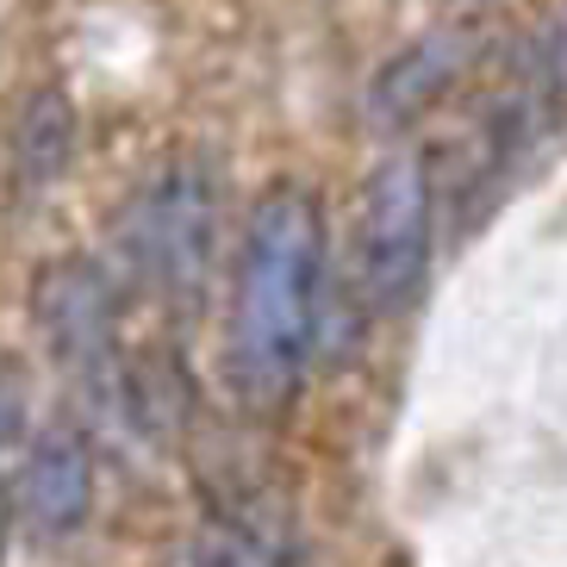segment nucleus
Listing matches in <instances>:
<instances>
[{
  "label": "nucleus",
  "instance_id": "obj_1",
  "mask_svg": "<svg viewBox=\"0 0 567 567\" xmlns=\"http://www.w3.org/2000/svg\"><path fill=\"white\" fill-rule=\"evenodd\" d=\"M324 300V206L275 182L244 218L225 306V381L250 412H281L312 374Z\"/></svg>",
  "mask_w": 567,
  "mask_h": 567
},
{
  "label": "nucleus",
  "instance_id": "obj_2",
  "mask_svg": "<svg viewBox=\"0 0 567 567\" xmlns=\"http://www.w3.org/2000/svg\"><path fill=\"white\" fill-rule=\"evenodd\" d=\"M218 206H225V187L200 156H175L151 182H137L113 218V250L125 281H137L168 306L200 300L218 250Z\"/></svg>",
  "mask_w": 567,
  "mask_h": 567
},
{
  "label": "nucleus",
  "instance_id": "obj_3",
  "mask_svg": "<svg viewBox=\"0 0 567 567\" xmlns=\"http://www.w3.org/2000/svg\"><path fill=\"white\" fill-rule=\"evenodd\" d=\"M424 262H431V163L386 156L362 194L355 287L374 312H400L424 287Z\"/></svg>",
  "mask_w": 567,
  "mask_h": 567
},
{
  "label": "nucleus",
  "instance_id": "obj_4",
  "mask_svg": "<svg viewBox=\"0 0 567 567\" xmlns=\"http://www.w3.org/2000/svg\"><path fill=\"white\" fill-rule=\"evenodd\" d=\"M32 324L63 374L82 386L118 393L125 350H118V281L94 256H51L32 275Z\"/></svg>",
  "mask_w": 567,
  "mask_h": 567
},
{
  "label": "nucleus",
  "instance_id": "obj_5",
  "mask_svg": "<svg viewBox=\"0 0 567 567\" xmlns=\"http://www.w3.org/2000/svg\"><path fill=\"white\" fill-rule=\"evenodd\" d=\"M13 505L19 530L38 549H63L87 530V517H94V443H87L82 424L56 417V424L32 431L13 474Z\"/></svg>",
  "mask_w": 567,
  "mask_h": 567
},
{
  "label": "nucleus",
  "instance_id": "obj_6",
  "mask_svg": "<svg viewBox=\"0 0 567 567\" xmlns=\"http://www.w3.org/2000/svg\"><path fill=\"white\" fill-rule=\"evenodd\" d=\"M300 561V524L281 493H244L225 499L187 543L182 567H293Z\"/></svg>",
  "mask_w": 567,
  "mask_h": 567
},
{
  "label": "nucleus",
  "instance_id": "obj_7",
  "mask_svg": "<svg viewBox=\"0 0 567 567\" xmlns=\"http://www.w3.org/2000/svg\"><path fill=\"white\" fill-rule=\"evenodd\" d=\"M474 51H481V38L467 32V25H443V32L417 38L412 51H400L381 75H374V94H368V101H374V118H381V125H412V118H424L467 75Z\"/></svg>",
  "mask_w": 567,
  "mask_h": 567
},
{
  "label": "nucleus",
  "instance_id": "obj_8",
  "mask_svg": "<svg viewBox=\"0 0 567 567\" xmlns=\"http://www.w3.org/2000/svg\"><path fill=\"white\" fill-rule=\"evenodd\" d=\"M75 163V101L63 87H38L13 113V182L19 194L56 187Z\"/></svg>",
  "mask_w": 567,
  "mask_h": 567
},
{
  "label": "nucleus",
  "instance_id": "obj_9",
  "mask_svg": "<svg viewBox=\"0 0 567 567\" xmlns=\"http://www.w3.org/2000/svg\"><path fill=\"white\" fill-rule=\"evenodd\" d=\"M118 400H125V412H132L137 431L151 436H175L187 424V412H194V393H187V374L182 362L156 343V350H144L125 374H118Z\"/></svg>",
  "mask_w": 567,
  "mask_h": 567
},
{
  "label": "nucleus",
  "instance_id": "obj_10",
  "mask_svg": "<svg viewBox=\"0 0 567 567\" xmlns=\"http://www.w3.org/2000/svg\"><path fill=\"white\" fill-rule=\"evenodd\" d=\"M32 443V386L13 355H0V467H13Z\"/></svg>",
  "mask_w": 567,
  "mask_h": 567
},
{
  "label": "nucleus",
  "instance_id": "obj_11",
  "mask_svg": "<svg viewBox=\"0 0 567 567\" xmlns=\"http://www.w3.org/2000/svg\"><path fill=\"white\" fill-rule=\"evenodd\" d=\"M13 524H19V505H13V467H0V561L13 549Z\"/></svg>",
  "mask_w": 567,
  "mask_h": 567
}]
</instances>
